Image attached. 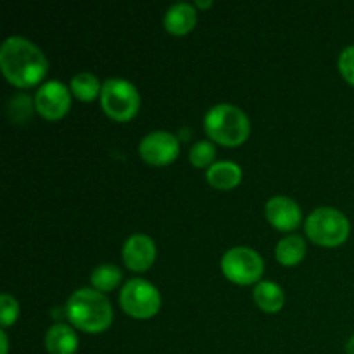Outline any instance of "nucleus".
<instances>
[{"mask_svg":"<svg viewBox=\"0 0 354 354\" xmlns=\"http://www.w3.org/2000/svg\"><path fill=\"white\" fill-rule=\"evenodd\" d=\"M0 68L10 85L30 88L47 75L48 62L33 41L23 37H9L0 47Z\"/></svg>","mask_w":354,"mask_h":354,"instance_id":"obj_1","label":"nucleus"},{"mask_svg":"<svg viewBox=\"0 0 354 354\" xmlns=\"http://www.w3.org/2000/svg\"><path fill=\"white\" fill-rule=\"evenodd\" d=\"M66 315L73 327L86 334H102L113 324L109 299L95 289H78L66 303Z\"/></svg>","mask_w":354,"mask_h":354,"instance_id":"obj_2","label":"nucleus"},{"mask_svg":"<svg viewBox=\"0 0 354 354\" xmlns=\"http://www.w3.org/2000/svg\"><path fill=\"white\" fill-rule=\"evenodd\" d=\"M204 130L214 142L227 147L244 144L251 133V121L248 114L232 104H218L207 111L204 118Z\"/></svg>","mask_w":354,"mask_h":354,"instance_id":"obj_3","label":"nucleus"},{"mask_svg":"<svg viewBox=\"0 0 354 354\" xmlns=\"http://www.w3.org/2000/svg\"><path fill=\"white\" fill-rule=\"evenodd\" d=\"M306 235L318 245L337 248L349 237V221L334 207H318L306 218Z\"/></svg>","mask_w":354,"mask_h":354,"instance_id":"obj_4","label":"nucleus"},{"mask_svg":"<svg viewBox=\"0 0 354 354\" xmlns=\"http://www.w3.org/2000/svg\"><path fill=\"white\" fill-rule=\"evenodd\" d=\"M100 104L111 120L130 121L138 113L140 93L128 80L109 78L102 83Z\"/></svg>","mask_w":354,"mask_h":354,"instance_id":"obj_5","label":"nucleus"},{"mask_svg":"<svg viewBox=\"0 0 354 354\" xmlns=\"http://www.w3.org/2000/svg\"><path fill=\"white\" fill-rule=\"evenodd\" d=\"M120 304L127 315L137 320H149L156 317L161 308V294L144 279H131L120 292Z\"/></svg>","mask_w":354,"mask_h":354,"instance_id":"obj_6","label":"nucleus"},{"mask_svg":"<svg viewBox=\"0 0 354 354\" xmlns=\"http://www.w3.org/2000/svg\"><path fill=\"white\" fill-rule=\"evenodd\" d=\"M221 272L230 282L237 286H251V283L259 282L265 272V263L263 258L251 248H239L228 249L221 258Z\"/></svg>","mask_w":354,"mask_h":354,"instance_id":"obj_7","label":"nucleus"},{"mask_svg":"<svg viewBox=\"0 0 354 354\" xmlns=\"http://www.w3.org/2000/svg\"><path fill=\"white\" fill-rule=\"evenodd\" d=\"M138 152H140L142 159L151 166L171 165L178 158V138L169 131H152L142 138Z\"/></svg>","mask_w":354,"mask_h":354,"instance_id":"obj_8","label":"nucleus"},{"mask_svg":"<svg viewBox=\"0 0 354 354\" xmlns=\"http://www.w3.org/2000/svg\"><path fill=\"white\" fill-rule=\"evenodd\" d=\"M71 107L69 88L59 80H50L38 88L35 95V109L45 120H61Z\"/></svg>","mask_w":354,"mask_h":354,"instance_id":"obj_9","label":"nucleus"},{"mask_svg":"<svg viewBox=\"0 0 354 354\" xmlns=\"http://www.w3.org/2000/svg\"><path fill=\"white\" fill-rule=\"evenodd\" d=\"M156 244L149 235L133 234L127 239L123 245V261L131 272H147L156 261Z\"/></svg>","mask_w":354,"mask_h":354,"instance_id":"obj_10","label":"nucleus"},{"mask_svg":"<svg viewBox=\"0 0 354 354\" xmlns=\"http://www.w3.org/2000/svg\"><path fill=\"white\" fill-rule=\"evenodd\" d=\"M266 218H268L270 225L275 227L277 230L289 232L294 230L303 221V213L301 207L297 206L296 201L286 196H275L266 203Z\"/></svg>","mask_w":354,"mask_h":354,"instance_id":"obj_11","label":"nucleus"},{"mask_svg":"<svg viewBox=\"0 0 354 354\" xmlns=\"http://www.w3.org/2000/svg\"><path fill=\"white\" fill-rule=\"evenodd\" d=\"M165 23L166 31H169L171 35H187L196 28L197 23V14L194 9L192 3L187 2H178L173 3L165 14Z\"/></svg>","mask_w":354,"mask_h":354,"instance_id":"obj_12","label":"nucleus"},{"mask_svg":"<svg viewBox=\"0 0 354 354\" xmlns=\"http://www.w3.org/2000/svg\"><path fill=\"white\" fill-rule=\"evenodd\" d=\"M78 335L69 325H52L45 335V348L48 354H75L78 351Z\"/></svg>","mask_w":354,"mask_h":354,"instance_id":"obj_13","label":"nucleus"},{"mask_svg":"<svg viewBox=\"0 0 354 354\" xmlns=\"http://www.w3.org/2000/svg\"><path fill=\"white\" fill-rule=\"evenodd\" d=\"M206 180L209 185L220 190H230L241 183L242 169L237 162L232 161H218L207 168Z\"/></svg>","mask_w":354,"mask_h":354,"instance_id":"obj_14","label":"nucleus"},{"mask_svg":"<svg viewBox=\"0 0 354 354\" xmlns=\"http://www.w3.org/2000/svg\"><path fill=\"white\" fill-rule=\"evenodd\" d=\"M306 254V242L301 235H287L277 244V261L283 266H296Z\"/></svg>","mask_w":354,"mask_h":354,"instance_id":"obj_15","label":"nucleus"},{"mask_svg":"<svg viewBox=\"0 0 354 354\" xmlns=\"http://www.w3.org/2000/svg\"><path fill=\"white\" fill-rule=\"evenodd\" d=\"M254 303L266 313H277L286 303L282 287L273 282H259L254 289Z\"/></svg>","mask_w":354,"mask_h":354,"instance_id":"obj_16","label":"nucleus"},{"mask_svg":"<svg viewBox=\"0 0 354 354\" xmlns=\"http://www.w3.org/2000/svg\"><path fill=\"white\" fill-rule=\"evenodd\" d=\"M71 93L76 97L78 100H83V102H92L97 95L100 93L102 86H100L99 78L92 73H78L76 76H73L71 83Z\"/></svg>","mask_w":354,"mask_h":354,"instance_id":"obj_17","label":"nucleus"},{"mask_svg":"<svg viewBox=\"0 0 354 354\" xmlns=\"http://www.w3.org/2000/svg\"><path fill=\"white\" fill-rule=\"evenodd\" d=\"M123 279V273L118 266L114 265H100L90 275V282H92L93 289L99 290V292H111V290L116 289L121 283Z\"/></svg>","mask_w":354,"mask_h":354,"instance_id":"obj_18","label":"nucleus"},{"mask_svg":"<svg viewBox=\"0 0 354 354\" xmlns=\"http://www.w3.org/2000/svg\"><path fill=\"white\" fill-rule=\"evenodd\" d=\"M214 156H216L214 145L207 140H201L190 147L189 161L196 168H207V166L214 165Z\"/></svg>","mask_w":354,"mask_h":354,"instance_id":"obj_19","label":"nucleus"},{"mask_svg":"<svg viewBox=\"0 0 354 354\" xmlns=\"http://www.w3.org/2000/svg\"><path fill=\"white\" fill-rule=\"evenodd\" d=\"M19 317V304L10 294H2L0 296V325L3 328L12 325Z\"/></svg>","mask_w":354,"mask_h":354,"instance_id":"obj_20","label":"nucleus"},{"mask_svg":"<svg viewBox=\"0 0 354 354\" xmlns=\"http://www.w3.org/2000/svg\"><path fill=\"white\" fill-rule=\"evenodd\" d=\"M339 71H341L342 78L354 86V45L344 48L339 57Z\"/></svg>","mask_w":354,"mask_h":354,"instance_id":"obj_21","label":"nucleus"},{"mask_svg":"<svg viewBox=\"0 0 354 354\" xmlns=\"http://www.w3.org/2000/svg\"><path fill=\"white\" fill-rule=\"evenodd\" d=\"M0 341H2V354L9 353V342H7L6 332H0Z\"/></svg>","mask_w":354,"mask_h":354,"instance_id":"obj_22","label":"nucleus"},{"mask_svg":"<svg viewBox=\"0 0 354 354\" xmlns=\"http://www.w3.org/2000/svg\"><path fill=\"white\" fill-rule=\"evenodd\" d=\"M346 353L348 354H354V335L351 339L348 341V344H346Z\"/></svg>","mask_w":354,"mask_h":354,"instance_id":"obj_23","label":"nucleus"},{"mask_svg":"<svg viewBox=\"0 0 354 354\" xmlns=\"http://www.w3.org/2000/svg\"><path fill=\"white\" fill-rule=\"evenodd\" d=\"M196 6H197V7H203V9H206V7L213 6V2H211V0H207V2H201V0H197Z\"/></svg>","mask_w":354,"mask_h":354,"instance_id":"obj_24","label":"nucleus"}]
</instances>
